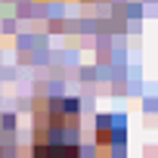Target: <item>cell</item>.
I'll return each instance as SVG.
<instances>
[{
    "instance_id": "cell-1",
    "label": "cell",
    "mask_w": 158,
    "mask_h": 158,
    "mask_svg": "<svg viewBox=\"0 0 158 158\" xmlns=\"http://www.w3.org/2000/svg\"><path fill=\"white\" fill-rule=\"evenodd\" d=\"M34 158H81L77 146V102L53 99L37 109Z\"/></svg>"
}]
</instances>
